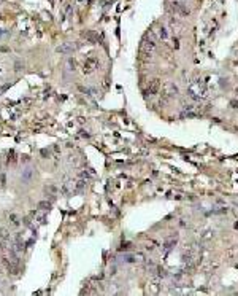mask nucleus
I'll return each instance as SVG.
<instances>
[{"label":"nucleus","mask_w":238,"mask_h":296,"mask_svg":"<svg viewBox=\"0 0 238 296\" xmlns=\"http://www.w3.org/2000/svg\"><path fill=\"white\" fill-rule=\"evenodd\" d=\"M187 94L191 99H194V100H202V99L206 97V86L203 84V81H194L189 84V89H187Z\"/></svg>","instance_id":"1"},{"label":"nucleus","mask_w":238,"mask_h":296,"mask_svg":"<svg viewBox=\"0 0 238 296\" xmlns=\"http://www.w3.org/2000/svg\"><path fill=\"white\" fill-rule=\"evenodd\" d=\"M176 94H178V86H176V84H173V83H165L164 88H162V100H160V104H162V102H167L168 99L175 97Z\"/></svg>","instance_id":"2"},{"label":"nucleus","mask_w":238,"mask_h":296,"mask_svg":"<svg viewBox=\"0 0 238 296\" xmlns=\"http://www.w3.org/2000/svg\"><path fill=\"white\" fill-rule=\"evenodd\" d=\"M202 113L199 104H183V116H199Z\"/></svg>","instance_id":"3"},{"label":"nucleus","mask_w":238,"mask_h":296,"mask_svg":"<svg viewBox=\"0 0 238 296\" xmlns=\"http://www.w3.org/2000/svg\"><path fill=\"white\" fill-rule=\"evenodd\" d=\"M172 10L175 13H178V15H181V16H189V13H191L184 3H179V2H173L172 3Z\"/></svg>","instance_id":"4"},{"label":"nucleus","mask_w":238,"mask_h":296,"mask_svg":"<svg viewBox=\"0 0 238 296\" xmlns=\"http://www.w3.org/2000/svg\"><path fill=\"white\" fill-rule=\"evenodd\" d=\"M160 91V80H152V81H149V84H148V88H146V94H149V96H156L157 93Z\"/></svg>","instance_id":"5"},{"label":"nucleus","mask_w":238,"mask_h":296,"mask_svg":"<svg viewBox=\"0 0 238 296\" xmlns=\"http://www.w3.org/2000/svg\"><path fill=\"white\" fill-rule=\"evenodd\" d=\"M62 194H65V196H68V194H72L73 191H76V181H72V180H67L65 183H64V186H62Z\"/></svg>","instance_id":"6"},{"label":"nucleus","mask_w":238,"mask_h":296,"mask_svg":"<svg viewBox=\"0 0 238 296\" xmlns=\"http://www.w3.org/2000/svg\"><path fill=\"white\" fill-rule=\"evenodd\" d=\"M75 49H76V45H73V43H62L60 46L56 48V51L60 53V54H70V53H73Z\"/></svg>","instance_id":"7"},{"label":"nucleus","mask_w":238,"mask_h":296,"mask_svg":"<svg viewBox=\"0 0 238 296\" xmlns=\"http://www.w3.org/2000/svg\"><path fill=\"white\" fill-rule=\"evenodd\" d=\"M97 65H99L97 59H95V58H89V59L84 62V73H92L94 70L97 69Z\"/></svg>","instance_id":"8"},{"label":"nucleus","mask_w":238,"mask_h":296,"mask_svg":"<svg viewBox=\"0 0 238 296\" xmlns=\"http://www.w3.org/2000/svg\"><path fill=\"white\" fill-rule=\"evenodd\" d=\"M32 217L37 220L40 224H45L46 223V215L45 213H41V212H38V210H35V212H32Z\"/></svg>","instance_id":"9"},{"label":"nucleus","mask_w":238,"mask_h":296,"mask_svg":"<svg viewBox=\"0 0 238 296\" xmlns=\"http://www.w3.org/2000/svg\"><path fill=\"white\" fill-rule=\"evenodd\" d=\"M32 177H33V169H25V171L22 172V177H21V178H22V181L24 183H29L30 180H32Z\"/></svg>","instance_id":"10"},{"label":"nucleus","mask_w":238,"mask_h":296,"mask_svg":"<svg viewBox=\"0 0 238 296\" xmlns=\"http://www.w3.org/2000/svg\"><path fill=\"white\" fill-rule=\"evenodd\" d=\"M38 209H41V210H49V209H51V202H48V201H40V202H38Z\"/></svg>","instance_id":"11"},{"label":"nucleus","mask_w":238,"mask_h":296,"mask_svg":"<svg viewBox=\"0 0 238 296\" xmlns=\"http://www.w3.org/2000/svg\"><path fill=\"white\" fill-rule=\"evenodd\" d=\"M10 221H11L13 226H19V223H21V221H19V218H18L15 213H11V215H10Z\"/></svg>","instance_id":"12"},{"label":"nucleus","mask_w":238,"mask_h":296,"mask_svg":"<svg viewBox=\"0 0 238 296\" xmlns=\"http://www.w3.org/2000/svg\"><path fill=\"white\" fill-rule=\"evenodd\" d=\"M0 237H2V239H10V234H8V231H6L5 228L0 229Z\"/></svg>","instance_id":"13"},{"label":"nucleus","mask_w":238,"mask_h":296,"mask_svg":"<svg viewBox=\"0 0 238 296\" xmlns=\"http://www.w3.org/2000/svg\"><path fill=\"white\" fill-rule=\"evenodd\" d=\"M22 223L25 224V226H27V228H33V226H32V220H30V218H29V217H25V218H24V220H22Z\"/></svg>","instance_id":"14"},{"label":"nucleus","mask_w":238,"mask_h":296,"mask_svg":"<svg viewBox=\"0 0 238 296\" xmlns=\"http://www.w3.org/2000/svg\"><path fill=\"white\" fill-rule=\"evenodd\" d=\"M159 37L162 38V40H165V38H167V30L164 29V27H162V29H159Z\"/></svg>","instance_id":"15"},{"label":"nucleus","mask_w":238,"mask_h":296,"mask_svg":"<svg viewBox=\"0 0 238 296\" xmlns=\"http://www.w3.org/2000/svg\"><path fill=\"white\" fill-rule=\"evenodd\" d=\"M45 191H49V193H56V191H57V189H56V186H53V185H51V186H48V188L45 189Z\"/></svg>","instance_id":"16"},{"label":"nucleus","mask_w":238,"mask_h":296,"mask_svg":"<svg viewBox=\"0 0 238 296\" xmlns=\"http://www.w3.org/2000/svg\"><path fill=\"white\" fill-rule=\"evenodd\" d=\"M68 65L72 67L70 70H75V67H76V64H75V61H73V59H70V61H68Z\"/></svg>","instance_id":"17"},{"label":"nucleus","mask_w":238,"mask_h":296,"mask_svg":"<svg viewBox=\"0 0 238 296\" xmlns=\"http://www.w3.org/2000/svg\"><path fill=\"white\" fill-rule=\"evenodd\" d=\"M0 181H2V185H5V181H6V180H5V175H2V177H0Z\"/></svg>","instance_id":"18"},{"label":"nucleus","mask_w":238,"mask_h":296,"mask_svg":"<svg viewBox=\"0 0 238 296\" xmlns=\"http://www.w3.org/2000/svg\"><path fill=\"white\" fill-rule=\"evenodd\" d=\"M15 67H16V69H15V70H21V64H19V62H18V64H16V65H15Z\"/></svg>","instance_id":"19"},{"label":"nucleus","mask_w":238,"mask_h":296,"mask_svg":"<svg viewBox=\"0 0 238 296\" xmlns=\"http://www.w3.org/2000/svg\"><path fill=\"white\" fill-rule=\"evenodd\" d=\"M235 228H236V229H238V221H236V223H235Z\"/></svg>","instance_id":"20"},{"label":"nucleus","mask_w":238,"mask_h":296,"mask_svg":"<svg viewBox=\"0 0 238 296\" xmlns=\"http://www.w3.org/2000/svg\"><path fill=\"white\" fill-rule=\"evenodd\" d=\"M235 93H236V96H238V88H236V89H235Z\"/></svg>","instance_id":"21"}]
</instances>
